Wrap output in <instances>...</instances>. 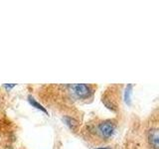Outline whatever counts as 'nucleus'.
<instances>
[{
    "label": "nucleus",
    "mask_w": 159,
    "mask_h": 149,
    "mask_svg": "<svg viewBox=\"0 0 159 149\" xmlns=\"http://www.w3.org/2000/svg\"><path fill=\"white\" fill-rule=\"evenodd\" d=\"M63 120L66 122L67 125L72 129V130H76L77 127L79 126V122L78 120H76L74 117L71 116H64L63 117Z\"/></svg>",
    "instance_id": "20e7f679"
},
{
    "label": "nucleus",
    "mask_w": 159,
    "mask_h": 149,
    "mask_svg": "<svg viewBox=\"0 0 159 149\" xmlns=\"http://www.w3.org/2000/svg\"><path fill=\"white\" fill-rule=\"evenodd\" d=\"M28 101H29V102H30V104H31L32 106H34V107H36V108H38V109H40V111H42L43 112H45V113H48V111H47V109L45 108L42 104H40L38 102H36L35 99L32 97H28Z\"/></svg>",
    "instance_id": "39448f33"
},
{
    "label": "nucleus",
    "mask_w": 159,
    "mask_h": 149,
    "mask_svg": "<svg viewBox=\"0 0 159 149\" xmlns=\"http://www.w3.org/2000/svg\"><path fill=\"white\" fill-rule=\"evenodd\" d=\"M131 93H132V84H128L125 88V93H124V99H125V102L127 104H130Z\"/></svg>",
    "instance_id": "423d86ee"
},
{
    "label": "nucleus",
    "mask_w": 159,
    "mask_h": 149,
    "mask_svg": "<svg viewBox=\"0 0 159 149\" xmlns=\"http://www.w3.org/2000/svg\"><path fill=\"white\" fill-rule=\"evenodd\" d=\"M97 132L102 138H109L114 132V124L111 120H104L98 123L97 126Z\"/></svg>",
    "instance_id": "f03ea898"
},
{
    "label": "nucleus",
    "mask_w": 159,
    "mask_h": 149,
    "mask_svg": "<svg viewBox=\"0 0 159 149\" xmlns=\"http://www.w3.org/2000/svg\"><path fill=\"white\" fill-rule=\"evenodd\" d=\"M97 149H107V148H97Z\"/></svg>",
    "instance_id": "6e6552de"
},
{
    "label": "nucleus",
    "mask_w": 159,
    "mask_h": 149,
    "mask_svg": "<svg viewBox=\"0 0 159 149\" xmlns=\"http://www.w3.org/2000/svg\"><path fill=\"white\" fill-rule=\"evenodd\" d=\"M13 87H15V84H5V88H13Z\"/></svg>",
    "instance_id": "0eeeda50"
},
{
    "label": "nucleus",
    "mask_w": 159,
    "mask_h": 149,
    "mask_svg": "<svg viewBox=\"0 0 159 149\" xmlns=\"http://www.w3.org/2000/svg\"><path fill=\"white\" fill-rule=\"evenodd\" d=\"M148 143L152 149H158L159 143V135H158V128H151L148 132Z\"/></svg>",
    "instance_id": "7ed1b4c3"
},
{
    "label": "nucleus",
    "mask_w": 159,
    "mask_h": 149,
    "mask_svg": "<svg viewBox=\"0 0 159 149\" xmlns=\"http://www.w3.org/2000/svg\"><path fill=\"white\" fill-rule=\"evenodd\" d=\"M73 93L80 98H87L93 93V88L89 84H76L70 86Z\"/></svg>",
    "instance_id": "f257e3e1"
}]
</instances>
